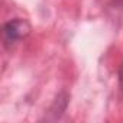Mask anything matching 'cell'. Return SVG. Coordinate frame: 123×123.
<instances>
[{
  "mask_svg": "<svg viewBox=\"0 0 123 123\" xmlns=\"http://www.w3.org/2000/svg\"><path fill=\"white\" fill-rule=\"evenodd\" d=\"M122 75H123V73H122Z\"/></svg>",
  "mask_w": 123,
  "mask_h": 123,
  "instance_id": "obj_2",
  "label": "cell"
},
{
  "mask_svg": "<svg viewBox=\"0 0 123 123\" xmlns=\"http://www.w3.org/2000/svg\"><path fill=\"white\" fill-rule=\"evenodd\" d=\"M29 31H31V26L26 20H23V19L9 20L3 28L5 41H6V43H15L19 39L25 38L29 33Z\"/></svg>",
  "mask_w": 123,
  "mask_h": 123,
  "instance_id": "obj_1",
  "label": "cell"
}]
</instances>
